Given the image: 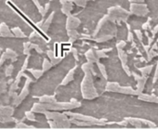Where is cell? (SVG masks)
Listing matches in <instances>:
<instances>
[{
    "mask_svg": "<svg viewBox=\"0 0 158 129\" xmlns=\"http://www.w3.org/2000/svg\"><path fill=\"white\" fill-rule=\"evenodd\" d=\"M151 32H152V37H153V36L156 34V33L158 32V24H157V25H156V26H155V27H154Z\"/></svg>",
    "mask_w": 158,
    "mask_h": 129,
    "instance_id": "32",
    "label": "cell"
},
{
    "mask_svg": "<svg viewBox=\"0 0 158 129\" xmlns=\"http://www.w3.org/2000/svg\"><path fill=\"white\" fill-rule=\"evenodd\" d=\"M147 53H148V59H149V60H151L153 57L157 56V52H156L154 49H152V48L151 50H148Z\"/></svg>",
    "mask_w": 158,
    "mask_h": 129,
    "instance_id": "24",
    "label": "cell"
},
{
    "mask_svg": "<svg viewBox=\"0 0 158 129\" xmlns=\"http://www.w3.org/2000/svg\"><path fill=\"white\" fill-rule=\"evenodd\" d=\"M118 57L120 58L122 65L127 63V54L123 49H118Z\"/></svg>",
    "mask_w": 158,
    "mask_h": 129,
    "instance_id": "18",
    "label": "cell"
},
{
    "mask_svg": "<svg viewBox=\"0 0 158 129\" xmlns=\"http://www.w3.org/2000/svg\"><path fill=\"white\" fill-rule=\"evenodd\" d=\"M125 46H126V42H125V41H119V42L116 44V48H117V50H118V49H123Z\"/></svg>",
    "mask_w": 158,
    "mask_h": 129,
    "instance_id": "27",
    "label": "cell"
},
{
    "mask_svg": "<svg viewBox=\"0 0 158 129\" xmlns=\"http://www.w3.org/2000/svg\"><path fill=\"white\" fill-rule=\"evenodd\" d=\"M132 75H133V77H134V79H135V81L139 80V79L141 78V76H142V75H137V74H135V73H132Z\"/></svg>",
    "mask_w": 158,
    "mask_h": 129,
    "instance_id": "33",
    "label": "cell"
},
{
    "mask_svg": "<svg viewBox=\"0 0 158 129\" xmlns=\"http://www.w3.org/2000/svg\"><path fill=\"white\" fill-rule=\"evenodd\" d=\"M157 79H158V62H157L156 69H155V74H154V76H153V83H155Z\"/></svg>",
    "mask_w": 158,
    "mask_h": 129,
    "instance_id": "29",
    "label": "cell"
},
{
    "mask_svg": "<svg viewBox=\"0 0 158 129\" xmlns=\"http://www.w3.org/2000/svg\"><path fill=\"white\" fill-rule=\"evenodd\" d=\"M67 34H68V36L70 38V42H74L75 40L78 39L79 37V34L78 32L76 31V29H70V30H67Z\"/></svg>",
    "mask_w": 158,
    "mask_h": 129,
    "instance_id": "16",
    "label": "cell"
},
{
    "mask_svg": "<svg viewBox=\"0 0 158 129\" xmlns=\"http://www.w3.org/2000/svg\"><path fill=\"white\" fill-rule=\"evenodd\" d=\"M65 114L72 116V118H73V119H77V120H80V121L91 123L93 125H104L105 124L103 120H99L98 118H95V117H92V116L84 115V114H80V113H73V112H65Z\"/></svg>",
    "mask_w": 158,
    "mask_h": 129,
    "instance_id": "4",
    "label": "cell"
},
{
    "mask_svg": "<svg viewBox=\"0 0 158 129\" xmlns=\"http://www.w3.org/2000/svg\"><path fill=\"white\" fill-rule=\"evenodd\" d=\"M126 120L128 122V123H130L131 125H134L136 128H141L142 127V120L139 118H133V117H128L126 118Z\"/></svg>",
    "mask_w": 158,
    "mask_h": 129,
    "instance_id": "13",
    "label": "cell"
},
{
    "mask_svg": "<svg viewBox=\"0 0 158 129\" xmlns=\"http://www.w3.org/2000/svg\"><path fill=\"white\" fill-rule=\"evenodd\" d=\"M60 3L62 4V8H61V11L65 14V15H70L71 11L73 9V1H70V0H60Z\"/></svg>",
    "mask_w": 158,
    "mask_h": 129,
    "instance_id": "7",
    "label": "cell"
},
{
    "mask_svg": "<svg viewBox=\"0 0 158 129\" xmlns=\"http://www.w3.org/2000/svg\"><path fill=\"white\" fill-rule=\"evenodd\" d=\"M130 13L139 17H145L149 13V9L147 5L143 3H131L130 4Z\"/></svg>",
    "mask_w": 158,
    "mask_h": 129,
    "instance_id": "5",
    "label": "cell"
},
{
    "mask_svg": "<svg viewBox=\"0 0 158 129\" xmlns=\"http://www.w3.org/2000/svg\"><path fill=\"white\" fill-rule=\"evenodd\" d=\"M96 64H97V66H98V68H99V70H100V73H101V75L103 76V78H105V80H107V78H108V75H107V71H106V68H105V66L103 65L102 63H101L100 61H99V62H97Z\"/></svg>",
    "mask_w": 158,
    "mask_h": 129,
    "instance_id": "20",
    "label": "cell"
},
{
    "mask_svg": "<svg viewBox=\"0 0 158 129\" xmlns=\"http://www.w3.org/2000/svg\"><path fill=\"white\" fill-rule=\"evenodd\" d=\"M152 49H154V50H156V49L158 48V46H157V43H155V44L153 45V46H152Z\"/></svg>",
    "mask_w": 158,
    "mask_h": 129,
    "instance_id": "37",
    "label": "cell"
},
{
    "mask_svg": "<svg viewBox=\"0 0 158 129\" xmlns=\"http://www.w3.org/2000/svg\"><path fill=\"white\" fill-rule=\"evenodd\" d=\"M81 92L83 95V98L86 99H93L99 96L98 91L95 88L94 86V80L92 73L88 72L85 73L84 79L81 83Z\"/></svg>",
    "mask_w": 158,
    "mask_h": 129,
    "instance_id": "1",
    "label": "cell"
},
{
    "mask_svg": "<svg viewBox=\"0 0 158 129\" xmlns=\"http://www.w3.org/2000/svg\"><path fill=\"white\" fill-rule=\"evenodd\" d=\"M130 11L126 10L125 9L121 8V7H113L110 8L108 10V17L110 19V22H127L129 15H130Z\"/></svg>",
    "mask_w": 158,
    "mask_h": 129,
    "instance_id": "2",
    "label": "cell"
},
{
    "mask_svg": "<svg viewBox=\"0 0 158 129\" xmlns=\"http://www.w3.org/2000/svg\"><path fill=\"white\" fill-rule=\"evenodd\" d=\"M82 36H83V38H86V39H89V40L91 39V37H90L89 35H86V34H83Z\"/></svg>",
    "mask_w": 158,
    "mask_h": 129,
    "instance_id": "36",
    "label": "cell"
},
{
    "mask_svg": "<svg viewBox=\"0 0 158 129\" xmlns=\"http://www.w3.org/2000/svg\"><path fill=\"white\" fill-rule=\"evenodd\" d=\"M120 85L118 83H114V82H109L106 85V91L109 92H114V93H118Z\"/></svg>",
    "mask_w": 158,
    "mask_h": 129,
    "instance_id": "15",
    "label": "cell"
},
{
    "mask_svg": "<svg viewBox=\"0 0 158 129\" xmlns=\"http://www.w3.org/2000/svg\"><path fill=\"white\" fill-rule=\"evenodd\" d=\"M108 21H110V19H109L108 15H106V16H104V17L99 22V23H98V25H97V28H96V31H95V33H94V35H96V34L100 32V30L103 27V25H104Z\"/></svg>",
    "mask_w": 158,
    "mask_h": 129,
    "instance_id": "17",
    "label": "cell"
},
{
    "mask_svg": "<svg viewBox=\"0 0 158 129\" xmlns=\"http://www.w3.org/2000/svg\"><path fill=\"white\" fill-rule=\"evenodd\" d=\"M75 70H76V67L73 68L69 73L68 75L65 76V78L63 79V81L61 82V85L62 86H65V85H68L69 83H71L72 81H73L74 79V74H75Z\"/></svg>",
    "mask_w": 158,
    "mask_h": 129,
    "instance_id": "12",
    "label": "cell"
},
{
    "mask_svg": "<svg viewBox=\"0 0 158 129\" xmlns=\"http://www.w3.org/2000/svg\"><path fill=\"white\" fill-rule=\"evenodd\" d=\"M151 28V24H150V20L146 22V23H144L143 25H142V29L143 30H148V29H150Z\"/></svg>",
    "mask_w": 158,
    "mask_h": 129,
    "instance_id": "30",
    "label": "cell"
},
{
    "mask_svg": "<svg viewBox=\"0 0 158 129\" xmlns=\"http://www.w3.org/2000/svg\"><path fill=\"white\" fill-rule=\"evenodd\" d=\"M96 54L98 56L99 58H108V56L106 55V52L102 49V50H96Z\"/></svg>",
    "mask_w": 158,
    "mask_h": 129,
    "instance_id": "23",
    "label": "cell"
},
{
    "mask_svg": "<svg viewBox=\"0 0 158 129\" xmlns=\"http://www.w3.org/2000/svg\"><path fill=\"white\" fill-rule=\"evenodd\" d=\"M127 41H128V42H132V41H133V34H132L131 32H129V33H128Z\"/></svg>",
    "mask_w": 158,
    "mask_h": 129,
    "instance_id": "34",
    "label": "cell"
},
{
    "mask_svg": "<svg viewBox=\"0 0 158 129\" xmlns=\"http://www.w3.org/2000/svg\"><path fill=\"white\" fill-rule=\"evenodd\" d=\"M157 42H158V39H157Z\"/></svg>",
    "mask_w": 158,
    "mask_h": 129,
    "instance_id": "38",
    "label": "cell"
},
{
    "mask_svg": "<svg viewBox=\"0 0 158 129\" xmlns=\"http://www.w3.org/2000/svg\"><path fill=\"white\" fill-rule=\"evenodd\" d=\"M118 93H121V94H127V95H139L137 90L134 89L133 87H119V90H118Z\"/></svg>",
    "mask_w": 158,
    "mask_h": 129,
    "instance_id": "11",
    "label": "cell"
},
{
    "mask_svg": "<svg viewBox=\"0 0 158 129\" xmlns=\"http://www.w3.org/2000/svg\"><path fill=\"white\" fill-rule=\"evenodd\" d=\"M72 51H73V57L75 58V59L77 60L78 59V51L76 48H72Z\"/></svg>",
    "mask_w": 158,
    "mask_h": 129,
    "instance_id": "31",
    "label": "cell"
},
{
    "mask_svg": "<svg viewBox=\"0 0 158 129\" xmlns=\"http://www.w3.org/2000/svg\"><path fill=\"white\" fill-rule=\"evenodd\" d=\"M122 67H123V69H124L125 73H126L128 76H131V75H132V72L130 71L129 67L127 65V64H124V65H122Z\"/></svg>",
    "mask_w": 158,
    "mask_h": 129,
    "instance_id": "25",
    "label": "cell"
},
{
    "mask_svg": "<svg viewBox=\"0 0 158 129\" xmlns=\"http://www.w3.org/2000/svg\"><path fill=\"white\" fill-rule=\"evenodd\" d=\"M81 24V21L79 20L77 17H74L73 15H68L67 18V22H66V28L67 30L70 29H76L79 27V25Z\"/></svg>",
    "mask_w": 158,
    "mask_h": 129,
    "instance_id": "6",
    "label": "cell"
},
{
    "mask_svg": "<svg viewBox=\"0 0 158 129\" xmlns=\"http://www.w3.org/2000/svg\"><path fill=\"white\" fill-rule=\"evenodd\" d=\"M86 58L88 59V61L89 62H92V63H97L100 61V58H98L97 54H96V50H93V49H89L87 52H86Z\"/></svg>",
    "mask_w": 158,
    "mask_h": 129,
    "instance_id": "9",
    "label": "cell"
},
{
    "mask_svg": "<svg viewBox=\"0 0 158 129\" xmlns=\"http://www.w3.org/2000/svg\"><path fill=\"white\" fill-rule=\"evenodd\" d=\"M81 68H82V70H83V72H84V73L90 72V73H92V75H96V74H95V71H94V63H92V62L88 61V62L84 63Z\"/></svg>",
    "mask_w": 158,
    "mask_h": 129,
    "instance_id": "14",
    "label": "cell"
},
{
    "mask_svg": "<svg viewBox=\"0 0 158 129\" xmlns=\"http://www.w3.org/2000/svg\"><path fill=\"white\" fill-rule=\"evenodd\" d=\"M114 36L111 35V34H107V35H102L100 36L99 38H96L95 41L98 42V43H102V42H105V41H109L113 38Z\"/></svg>",
    "mask_w": 158,
    "mask_h": 129,
    "instance_id": "21",
    "label": "cell"
},
{
    "mask_svg": "<svg viewBox=\"0 0 158 129\" xmlns=\"http://www.w3.org/2000/svg\"><path fill=\"white\" fill-rule=\"evenodd\" d=\"M81 107V103L75 100V99H72L71 102H61V103H49L48 105H47L48 109L50 110H57V111H71L76 108H80Z\"/></svg>",
    "mask_w": 158,
    "mask_h": 129,
    "instance_id": "3",
    "label": "cell"
},
{
    "mask_svg": "<svg viewBox=\"0 0 158 129\" xmlns=\"http://www.w3.org/2000/svg\"><path fill=\"white\" fill-rule=\"evenodd\" d=\"M139 99L142 101H147V102H152V103H158V97L155 95H149V94H143L140 93L138 96Z\"/></svg>",
    "mask_w": 158,
    "mask_h": 129,
    "instance_id": "8",
    "label": "cell"
},
{
    "mask_svg": "<svg viewBox=\"0 0 158 129\" xmlns=\"http://www.w3.org/2000/svg\"><path fill=\"white\" fill-rule=\"evenodd\" d=\"M73 3L77 6V7H80V8H85L88 4L89 1L90 0H73Z\"/></svg>",
    "mask_w": 158,
    "mask_h": 129,
    "instance_id": "22",
    "label": "cell"
},
{
    "mask_svg": "<svg viewBox=\"0 0 158 129\" xmlns=\"http://www.w3.org/2000/svg\"><path fill=\"white\" fill-rule=\"evenodd\" d=\"M152 69H153V65H149V66H144L142 68H139V71L141 73V75L148 76L151 74Z\"/></svg>",
    "mask_w": 158,
    "mask_h": 129,
    "instance_id": "19",
    "label": "cell"
},
{
    "mask_svg": "<svg viewBox=\"0 0 158 129\" xmlns=\"http://www.w3.org/2000/svg\"><path fill=\"white\" fill-rule=\"evenodd\" d=\"M131 3H144L145 0H130Z\"/></svg>",
    "mask_w": 158,
    "mask_h": 129,
    "instance_id": "35",
    "label": "cell"
},
{
    "mask_svg": "<svg viewBox=\"0 0 158 129\" xmlns=\"http://www.w3.org/2000/svg\"><path fill=\"white\" fill-rule=\"evenodd\" d=\"M134 33H135V34L137 35L138 39H139V41H142V38H143V36H142V32H141L140 30H135Z\"/></svg>",
    "mask_w": 158,
    "mask_h": 129,
    "instance_id": "26",
    "label": "cell"
},
{
    "mask_svg": "<svg viewBox=\"0 0 158 129\" xmlns=\"http://www.w3.org/2000/svg\"><path fill=\"white\" fill-rule=\"evenodd\" d=\"M51 68V63H49L48 60H45V62H44V70H48V69H50Z\"/></svg>",
    "mask_w": 158,
    "mask_h": 129,
    "instance_id": "28",
    "label": "cell"
},
{
    "mask_svg": "<svg viewBox=\"0 0 158 129\" xmlns=\"http://www.w3.org/2000/svg\"><path fill=\"white\" fill-rule=\"evenodd\" d=\"M147 79H148V76H141V78L139 80H138L137 82V87H136V90L138 92V94L139 95L140 93H142L144 87H145V85H146V82H147ZM138 95V96H139Z\"/></svg>",
    "mask_w": 158,
    "mask_h": 129,
    "instance_id": "10",
    "label": "cell"
}]
</instances>
